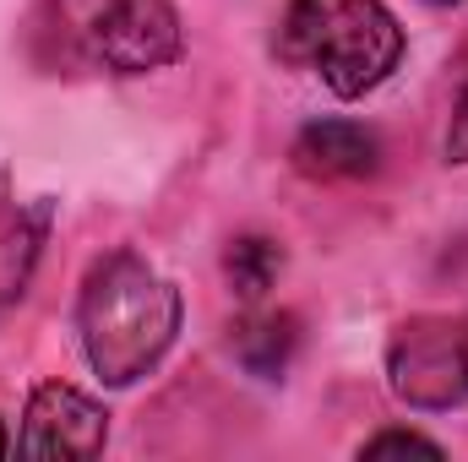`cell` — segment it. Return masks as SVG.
<instances>
[{
	"mask_svg": "<svg viewBox=\"0 0 468 462\" xmlns=\"http://www.w3.org/2000/svg\"><path fill=\"white\" fill-rule=\"evenodd\" d=\"M180 289L136 250H110L88 267L77 294V332L104 386H136L180 338Z\"/></svg>",
	"mask_w": 468,
	"mask_h": 462,
	"instance_id": "cell-1",
	"label": "cell"
},
{
	"mask_svg": "<svg viewBox=\"0 0 468 462\" xmlns=\"http://www.w3.org/2000/svg\"><path fill=\"white\" fill-rule=\"evenodd\" d=\"M278 55L316 71L327 93L365 99L403 66V22L381 0H289Z\"/></svg>",
	"mask_w": 468,
	"mask_h": 462,
	"instance_id": "cell-2",
	"label": "cell"
},
{
	"mask_svg": "<svg viewBox=\"0 0 468 462\" xmlns=\"http://www.w3.org/2000/svg\"><path fill=\"white\" fill-rule=\"evenodd\" d=\"M55 27L77 60L110 77H147L186 55L175 0H55Z\"/></svg>",
	"mask_w": 468,
	"mask_h": 462,
	"instance_id": "cell-3",
	"label": "cell"
},
{
	"mask_svg": "<svg viewBox=\"0 0 468 462\" xmlns=\"http://www.w3.org/2000/svg\"><path fill=\"white\" fill-rule=\"evenodd\" d=\"M387 386L420 414L468 403V321L463 316H409L387 343Z\"/></svg>",
	"mask_w": 468,
	"mask_h": 462,
	"instance_id": "cell-4",
	"label": "cell"
},
{
	"mask_svg": "<svg viewBox=\"0 0 468 462\" xmlns=\"http://www.w3.org/2000/svg\"><path fill=\"white\" fill-rule=\"evenodd\" d=\"M110 441V414L104 403H93L88 392L66 386V381H44L33 386L27 408H22V436H16V452L27 457H71L88 462L104 452Z\"/></svg>",
	"mask_w": 468,
	"mask_h": 462,
	"instance_id": "cell-5",
	"label": "cell"
},
{
	"mask_svg": "<svg viewBox=\"0 0 468 462\" xmlns=\"http://www.w3.org/2000/svg\"><path fill=\"white\" fill-rule=\"evenodd\" d=\"M289 158L305 180H365L381 163V142L354 120H311L294 136Z\"/></svg>",
	"mask_w": 468,
	"mask_h": 462,
	"instance_id": "cell-6",
	"label": "cell"
},
{
	"mask_svg": "<svg viewBox=\"0 0 468 462\" xmlns=\"http://www.w3.org/2000/svg\"><path fill=\"white\" fill-rule=\"evenodd\" d=\"M44 229H49V207H27L11 174L0 169V310L27 294L38 250H44Z\"/></svg>",
	"mask_w": 468,
	"mask_h": 462,
	"instance_id": "cell-7",
	"label": "cell"
},
{
	"mask_svg": "<svg viewBox=\"0 0 468 462\" xmlns=\"http://www.w3.org/2000/svg\"><path fill=\"white\" fill-rule=\"evenodd\" d=\"M229 343H234L239 364H245L250 375L272 381V375L289 370V359H294V348H300V321H294L289 310H256V316H245V321L234 327Z\"/></svg>",
	"mask_w": 468,
	"mask_h": 462,
	"instance_id": "cell-8",
	"label": "cell"
},
{
	"mask_svg": "<svg viewBox=\"0 0 468 462\" xmlns=\"http://www.w3.org/2000/svg\"><path fill=\"white\" fill-rule=\"evenodd\" d=\"M278 272H283V245L278 239H267V234H239V239H229L224 278H229V289L239 299H261Z\"/></svg>",
	"mask_w": 468,
	"mask_h": 462,
	"instance_id": "cell-9",
	"label": "cell"
},
{
	"mask_svg": "<svg viewBox=\"0 0 468 462\" xmlns=\"http://www.w3.org/2000/svg\"><path fill=\"white\" fill-rule=\"evenodd\" d=\"M409 452L441 457V441H431V436H420V430H381V436L359 441V457H409Z\"/></svg>",
	"mask_w": 468,
	"mask_h": 462,
	"instance_id": "cell-10",
	"label": "cell"
},
{
	"mask_svg": "<svg viewBox=\"0 0 468 462\" xmlns=\"http://www.w3.org/2000/svg\"><path fill=\"white\" fill-rule=\"evenodd\" d=\"M447 163H468V55H463L458 99H452V125H447Z\"/></svg>",
	"mask_w": 468,
	"mask_h": 462,
	"instance_id": "cell-11",
	"label": "cell"
},
{
	"mask_svg": "<svg viewBox=\"0 0 468 462\" xmlns=\"http://www.w3.org/2000/svg\"><path fill=\"white\" fill-rule=\"evenodd\" d=\"M11 452V436H5V419H0V457Z\"/></svg>",
	"mask_w": 468,
	"mask_h": 462,
	"instance_id": "cell-12",
	"label": "cell"
},
{
	"mask_svg": "<svg viewBox=\"0 0 468 462\" xmlns=\"http://www.w3.org/2000/svg\"><path fill=\"white\" fill-rule=\"evenodd\" d=\"M431 5H468V0H431Z\"/></svg>",
	"mask_w": 468,
	"mask_h": 462,
	"instance_id": "cell-13",
	"label": "cell"
},
{
	"mask_svg": "<svg viewBox=\"0 0 468 462\" xmlns=\"http://www.w3.org/2000/svg\"><path fill=\"white\" fill-rule=\"evenodd\" d=\"M463 321H468V310H463Z\"/></svg>",
	"mask_w": 468,
	"mask_h": 462,
	"instance_id": "cell-14",
	"label": "cell"
}]
</instances>
